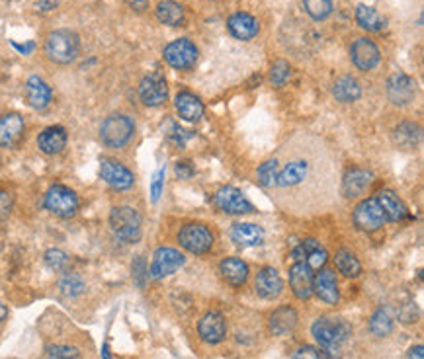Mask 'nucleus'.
Segmentation results:
<instances>
[{
	"instance_id": "obj_1",
	"label": "nucleus",
	"mask_w": 424,
	"mask_h": 359,
	"mask_svg": "<svg viewBox=\"0 0 424 359\" xmlns=\"http://www.w3.org/2000/svg\"><path fill=\"white\" fill-rule=\"evenodd\" d=\"M280 156H284V164L274 189L284 209L296 215H311L333 203L338 166L333 151L319 137L296 135L281 147Z\"/></svg>"
},
{
	"instance_id": "obj_2",
	"label": "nucleus",
	"mask_w": 424,
	"mask_h": 359,
	"mask_svg": "<svg viewBox=\"0 0 424 359\" xmlns=\"http://www.w3.org/2000/svg\"><path fill=\"white\" fill-rule=\"evenodd\" d=\"M81 41L79 36L69 29L51 32L46 39V55L57 65H69L79 57Z\"/></svg>"
},
{
	"instance_id": "obj_3",
	"label": "nucleus",
	"mask_w": 424,
	"mask_h": 359,
	"mask_svg": "<svg viewBox=\"0 0 424 359\" xmlns=\"http://www.w3.org/2000/svg\"><path fill=\"white\" fill-rule=\"evenodd\" d=\"M311 332L315 336V340L321 344V348L336 353L343 348L344 341L350 338L352 330L348 324L338 320V318H319L313 324Z\"/></svg>"
},
{
	"instance_id": "obj_4",
	"label": "nucleus",
	"mask_w": 424,
	"mask_h": 359,
	"mask_svg": "<svg viewBox=\"0 0 424 359\" xmlns=\"http://www.w3.org/2000/svg\"><path fill=\"white\" fill-rule=\"evenodd\" d=\"M110 224L119 241L133 244L141 238V215L133 207H114L110 213Z\"/></svg>"
},
{
	"instance_id": "obj_5",
	"label": "nucleus",
	"mask_w": 424,
	"mask_h": 359,
	"mask_svg": "<svg viewBox=\"0 0 424 359\" xmlns=\"http://www.w3.org/2000/svg\"><path fill=\"white\" fill-rule=\"evenodd\" d=\"M135 126L131 121V117L114 114L104 119V123L100 127V139L104 141L106 147L112 149H121L129 143V139L133 137Z\"/></svg>"
},
{
	"instance_id": "obj_6",
	"label": "nucleus",
	"mask_w": 424,
	"mask_h": 359,
	"mask_svg": "<svg viewBox=\"0 0 424 359\" xmlns=\"http://www.w3.org/2000/svg\"><path fill=\"white\" fill-rule=\"evenodd\" d=\"M46 209L53 215L69 219L79 211V198L71 188L67 186H51L46 194Z\"/></svg>"
},
{
	"instance_id": "obj_7",
	"label": "nucleus",
	"mask_w": 424,
	"mask_h": 359,
	"mask_svg": "<svg viewBox=\"0 0 424 359\" xmlns=\"http://www.w3.org/2000/svg\"><path fill=\"white\" fill-rule=\"evenodd\" d=\"M164 61L178 71H188L198 61V47L186 37L174 39L164 47Z\"/></svg>"
},
{
	"instance_id": "obj_8",
	"label": "nucleus",
	"mask_w": 424,
	"mask_h": 359,
	"mask_svg": "<svg viewBox=\"0 0 424 359\" xmlns=\"http://www.w3.org/2000/svg\"><path fill=\"white\" fill-rule=\"evenodd\" d=\"M178 243L192 254H206L213 246V234L208 226L198 223L184 224L178 233Z\"/></svg>"
},
{
	"instance_id": "obj_9",
	"label": "nucleus",
	"mask_w": 424,
	"mask_h": 359,
	"mask_svg": "<svg viewBox=\"0 0 424 359\" xmlns=\"http://www.w3.org/2000/svg\"><path fill=\"white\" fill-rule=\"evenodd\" d=\"M387 221V217L383 213V209L378 203V199H364L360 201L356 209H354V224L366 231V233H373L383 226V223Z\"/></svg>"
},
{
	"instance_id": "obj_10",
	"label": "nucleus",
	"mask_w": 424,
	"mask_h": 359,
	"mask_svg": "<svg viewBox=\"0 0 424 359\" xmlns=\"http://www.w3.org/2000/svg\"><path fill=\"white\" fill-rule=\"evenodd\" d=\"M213 205L223 211V213H231V215H243V213H253L254 207L249 199L244 198L241 189L233 188V186H225L213 196Z\"/></svg>"
},
{
	"instance_id": "obj_11",
	"label": "nucleus",
	"mask_w": 424,
	"mask_h": 359,
	"mask_svg": "<svg viewBox=\"0 0 424 359\" xmlns=\"http://www.w3.org/2000/svg\"><path fill=\"white\" fill-rule=\"evenodd\" d=\"M139 98L143 102L145 106L149 108H157V106H163L166 98H168V86L166 81L161 74H149L145 76L141 84H139Z\"/></svg>"
},
{
	"instance_id": "obj_12",
	"label": "nucleus",
	"mask_w": 424,
	"mask_h": 359,
	"mask_svg": "<svg viewBox=\"0 0 424 359\" xmlns=\"http://www.w3.org/2000/svg\"><path fill=\"white\" fill-rule=\"evenodd\" d=\"M387 96L395 106H406L416 96V82L405 72H395L387 81Z\"/></svg>"
},
{
	"instance_id": "obj_13",
	"label": "nucleus",
	"mask_w": 424,
	"mask_h": 359,
	"mask_svg": "<svg viewBox=\"0 0 424 359\" xmlns=\"http://www.w3.org/2000/svg\"><path fill=\"white\" fill-rule=\"evenodd\" d=\"M350 59L360 71H371L376 69L381 59L379 47L368 37H358L350 47Z\"/></svg>"
},
{
	"instance_id": "obj_14",
	"label": "nucleus",
	"mask_w": 424,
	"mask_h": 359,
	"mask_svg": "<svg viewBox=\"0 0 424 359\" xmlns=\"http://www.w3.org/2000/svg\"><path fill=\"white\" fill-rule=\"evenodd\" d=\"M184 266V256L174 248H159L154 252L153 264H151V276L154 279H163L172 276L174 271Z\"/></svg>"
},
{
	"instance_id": "obj_15",
	"label": "nucleus",
	"mask_w": 424,
	"mask_h": 359,
	"mask_svg": "<svg viewBox=\"0 0 424 359\" xmlns=\"http://www.w3.org/2000/svg\"><path fill=\"white\" fill-rule=\"evenodd\" d=\"M313 269L307 266L305 262H296L291 268H289V285L293 295L305 301L309 297L313 295Z\"/></svg>"
},
{
	"instance_id": "obj_16",
	"label": "nucleus",
	"mask_w": 424,
	"mask_h": 359,
	"mask_svg": "<svg viewBox=\"0 0 424 359\" xmlns=\"http://www.w3.org/2000/svg\"><path fill=\"white\" fill-rule=\"evenodd\" d=\"M100 174H102V178L106 180V184L112 186L114 189H119V191H124V189H129L133 186V174L129 168H126L124 164H119L118 161H102V166H100Z\"/></svg>"
},
{
	"instance_id": "obj_17",
	"label": "nucleus",
	"mask_w": 424,
	"mask_h": 359,
	"mask_svg": "<svg viewBox=\"0 0 424 359\" xmlns=\"http://www.w3.org/2000/svg\"><path fill=\"white\" fill-rule=\"evenodd\" d=\"M373 182V174L366 168H350L343 176V196L348 199L360 198Z\"/></svg>"
},
{
	"instance_id": "obj_18",
	"label": "nucleus",
	"mask_w": 424,
	"mask_h": 359,
	"mask_svg": "<svg viewBox=\"0 0 424 359\" xmlns=\"http://www.w3.org/2000/svg\"><path fill=\"white\" fill-rule=\"evenodd\" d=\"M291 258L296 262H305L311 269H319L325 266L329 256H326V250L321 244L313 241V238H309V241L301 243L296 250L291 252Z\"/></svg>"
},
{
	"instance_id": "obj_19",
	"label": "nucleus",
	"mask_w": 424,
	"mask_h": 359,
	"mask_svg": "<svg viewBox=\"0 0 424 359\" xmlns=\"http://www.w3.org/2000/svg\"><path fill=\"white\" fill-rule=\"evenodd\" d=\"M227 27L231 32V36H235L237 39L241 41H249V39H254L258 36V20L246 14V12H237L231 18L227 20Z\"/></svg>"
},
{
	"instance_id": "obj_20",
	"label": "nucleus",
	"mask_w": 424,
	"mask_h": 359,
	"mask_svg": "<svg viewBox=\"0 0 424 359\" xmlns=\"http://www.w3.org/2000/svg\"><path fill=\"white\" fill-rule=\"evenodd\" d=\"M199 338L208 344H219V341L225 338L227 326L223 314L219 313H208L198 324Z\"/></svg>"
},
{
	"instance_id": "obj_21",
	"label": "nucleus",
	"mask_w": 424,
	"mask_h": 359,
	"mask_svg": "<svg viewBox=\"0 0 424 359\" xmlns=\"http://www.w3.org/2000/svg\"><path fill=\"white\" fill-rule=\"evenodd\" d=\"M313 293L321 301H325L326 305H336L338 303V283H336V276L331 269H323L321 273H317L313 278Z\"/></svg>"
},
{
	"instance_id": "obj_22",
	"label": "nucleus",
	"mask_w": 424,
	"mask_h": 359,
	"mask_svg": "<svg viewBox=\"0 0 424 359\" xmlns=\"http://www.w3.org/2000/svg\"><path fill=\"white\" fill-rule=\"evenodd\" d=\"M24 119L18 114L0 117V147H14L24 135Z\"/></svg>"
},
{
	"instance_id": "obj_23",
	"label": "nucleus",
	"mask_w": 424,
	"mask_h": 359,
	"mask_svg": "<svg viewBox=\"0 0 424 359\" xmlns=\"http://www.w3.org/2000/svg\"><path fill=\"white\" fill-rule=\"evenodd\" d=\"M37 147L41 149V153L49 154V156L59 154L67 147V131L59 126L47 127L37 137Z\"/></svg>"
},
{
	"instance_id": "obj_24",
	"label": "nucleus",
	"mask_w": 424,
	"mask_h": 359,
	"mask_svg": "<svg viewBox=\"0 0 424 359\" xmlns=\"http://www.w3.org/2000/svg\"><path fill=\"white\" fill-rule=\"evenodd\" d=\"M284 289L280 273L274 268H264L256 276V293L264 299H274L278 297Z\"/></svg>"
},
{
	"instance_id": "obj_25",
	"label": "nucleus",
	"mask_w": 424,
	"mask_h": 359,
	"mask_svg": "<svg viewBox=\"0 0 424 359\" xmlns=\"http://www.w3.org/2000/svg\"><path fill=\"white\" fill-rule=\"evenodd\" d=\"M26 98L34 109H46L51 102V88L39 76H29L26 82Z\"/></svg>"
},
{
	"instance_id": "obj_26",
	"label": "nucleus",
	"mask_w": 424,
	"mask_h": 359,
	"mask_svg": "<svg viewBox=\"0 0 424 359\" xmlns=\"http://www.w3.org/2000/svg\"><path fill=\"white\" fill-rule=\"evenodd\" d=\"M174 106L176 111L182 119L186 121H198L204 116V104L198 96L190 94V92H180L176 98H174Z\"/></svg>"
},
{
	"instance_id": "obj_27",
	"label": "nucleus",
	"mask_w": 424,
	"mask_h": 359,
	"mask_svg": "<svg viewBox=\"0 0 424 359\" xmlns=\"http://www.w3.org/2000/svg\"><path fill=\"white\" fill-rule=\"evenodd\" d=\"M420 139H423V131H420V127L413 123V121H405V123H401V126L395 127V131H393V141L397 144L399 149H403V151H413L418 147L420 143Z\"/></svg>"
},
{
	"instance_id": "obj_28",
	"label": "nucleus",
	"mask_w": 424,
	"mask_h": 359,
	"mask_svg": "<svg viewBox=\"0 0 424 359\" xmlns=\"http://www.w3.org/2000/svg\"><path fill=\"white\" fill-rule=\"evenodd\" d=\"M378 203L383 209V213L387 217L389 221H401L406 217V207L405 203L401 201L395 191L391 189H381L378 194Z\"/></svg>"
},
{
	"instance_id": "obj_29",
	"label": "nucleus",
	"mask_w": 424,
	"mask_h": 359,
	"mask_svg": "<svg viewBox=\"0 0 424 359\" xmlns=\"http://www.w3.org/2000/svg\"><path fill=\"white\" fill-rule=\"evenodd\" d=\"M233 241H235L239 246H244V248H249V246H258L264 241V231H262L258 224L253 223H237L233 226Z\"/></svg>"
},
{
	"instance_id": "obj_30",
	"label": "nucleus",
	"mask_w": 424,
	"mask_h": 359,
	"mask_svg": "<svg viewBox=\"0 0 424 359\" xmlns=\"http://www.w3.org/2000/svg\"><path fill=\"white\" fill-rule=\"evenodd\" d=\"M219 271L231 285H243L249 278V266L239 258H225L219 266Z\"/></svg>"
},
{
	"instance_id": "obj_31",
	"label": "nucleus",
	"mask_w": 424,
	"mask_h": 359,
	"mask_svg": "<svg viewBox=\"0 0 424 359\" xmlns=\"http://www.w3.org/2000/svg\"><path fill=\"white\" fill-rule=\"evenodd\" d=\"M298 326V313L291 306H280L276 313L270 316V328L274 334L284 336V334L291 332Z\"/></svg>"
},
{
	"instance_id": "obj_32",
	"label": "nucleus",
	"mask_w": 424,
	"mask_h": 359,
	"mask_svg": "<svg viewBox=\"0 0 424 359\" xmlns=\"http://www.w3.org/2000/svg\"><path fill=\"white\" fill-rule=\"evenodd\" d=\"M333 94L334 98L338 102H344V104H350V102H356L360 100L362 96V88L358 81L354 76H340L336 79L333 86Z\"/></svg>"
},
{
	"instance_id": "obj_33",
	"label": "nucleus",
	"mask_w": 424,
	"mask_h": 359,
	"mask_svg": "<svg viewBox=\"0 0 424 359\" xmlns=\"http://www.w3.org/2000/svg\"><path fill=\"white\" fill-rule=\"evenodd\" d=\"M157 18L161 24H166V26H184L186 22V14H184V8H182L178 2H172V0H164L157 6Z\"/></svg>"
},
{
	"instance_id": "obj_34",
	"label": "nucleus",
	"mask_w": 424,
	"mask_h": 359,
	"mask_svg": "<svg viewBox=\"0 0 424 359\" xmlns=\"http://www.w3.org/2000/svg\"><path fill=\"white\" fill-rule=\"evenodd\" d=\"M356 22L368 32H381L387 26V20L379 14L378 10L371 8L368 4H358L356 6Z\"/></svg>"
},
{
	"instance_id": "obj_35",
	"label": "nucleus",
	"mask_w": 424,
	"mask_h": 359,
	"mask_svg": "<svg viewBox=\"0 0 424 359\" xmlns=\"http://www.w3.org/2000/svg\"><path fill=\"white\" fill-rule=\"evenodd\" d=\"M334 266H336V269H338L340 273H344L346 278H356V276H360L362 271L358 258H356L350 250H346V248H343V250H338L334 254Z\"/></svg>"
},
{
	"instance_id": "obj_36",
	"label": "nucleus",
	"mask_w": 424,
	"mask_h": 359,
	"mask_svg": "<svg viewBox=\"0 0 424 359\" xmlns=\"http://www.w3.org/2000/svg\"><path fill=\"white\" fill-rule=\"evenodd\" d=\"M370 330L379 338H385L393 330V311L389 306H381L378 313L371 316Z\"/></svg>"
},
{
	"instance_id": "obj_37",
	"label": "nucleus",
	"mask_w": 424,
	"mask_h": 359,
	"mask_svg": "<svg viewBox=\"0 0 424 359\" xmlns=\"http://www.w3.org/2000/svg\"><path fill=\"white\" fill-rule=\"evenodd\" d=\"M305 12L317 22L326 20L333 14V0H303Z\"/></svg>"
},
{
	"instance_id": "obj_38",
	"label": "nucleus",
	"mask_w": 424,
	"mask_h": 359,
	"mask_svg": "<svg viewBox=\"0 0 424 359\" xmlns=\"http://www.w3.org/2000/svg\"><path fill=\"white\" fill-rule=\"evenodd\" d=\"M278 170H280V162L276 161V158H270V161H266L262 164L260 168H258V182H260L262 188H274Z\"/></svg>"
},
{
	"instance_id": "obj_39",
	"label": "nucleus",
	"mask_w": 424,
	"mask_h": 359,
	"mask_svg": "<svg viewBox=\"0 0 424 359\" xmlns=\"http://www.w3.org/2000/svg\"><path fill=\"white\" fill-rule=\"evenodd\" d=\"M59 289H61L63 295L77 297L84 291V281H82L81 276H77V273H67V276L59 281Z\"/></svg>"
},
{
	"instance_id": "obj_40",
	"label": "nucleus",
	"mask_w": 424,
	"mask_h": 359,
	"mask_svg": "<svg viewBox=\"0 0 424 359\" xmlns=\"http://www.w3.org/2000/svg\"><path fill=\"white\" fill-rule=\"evenodd\" d=\"M46 264L55 271H65L69 266V256L63 250L51 248V250L46 252Z\"/></svg>"
},
{
	"instance_id": "obj_41",
	"label": "nucleus",
	"mask_w": 424,
	"mask_h": 359,
	"mask_svg": "<svg viewBox=\"0 0 424 359\" xmlns=\"http://www.w3.org/2000/svg\"><path fill=\"white\" fill-rule=\"evenodd\" d=\"M289 74H291V69H289V65L286 63V61H276V63L272 65L270 79L276 86L286 84V81L289 79Z\"/></svg>"
},
{
	"instance_id": "obj_42",
	"label": "nucleus",
	"mask_w": 424,
	"mask_h": 359,
	"mask_svg": "<svg viewBox=\"0 0 424 359\" xmlns=\"http://www.w3.org/2000/svg\"><path fill=\"white\" fill-rule=\"evenodd\" d=\"M163 186H164V166H161L159 170L154 172L153 182H151V198H153V201H159L161 194H163Z\"/></svg>"
},
{
	"instance_id": "obj_43",
	"label": "nucleus",
	"mask_w": 424,
	"mask_h": 359,
	"mask_svg": "<svg viewBox=\"0 0 424 359\" xmlns=\"http://www.w3.org/2000/svg\"><path fill=\"white\" fill-rule=\"evenodd\" d=\"M291 359H326V355L313 346H303L291 355Z\"/></svg>"
},
{
	"instance_id": "obj_44",
	"label": "nucleus",
	"mask_w": 424,
	"mask_h": 359,
	"mask_svg": "<svg viewBox=\"0 0 424 359\" xmlns=\"http://www.w3.org/2000/svg\"><path fill=\"white\" fill-rule=\"evenodd\" d=\"M53 359H77L79 358V350L77 348H71V346H53L49 348Z\"/></svg>"
},
{
	"instance_id": "obj_45",
	"label": "nucleus",
	"mask_w": 424,
	"mask_h": 359,
	"mask_svg": "<svg viewBox=\"0 0 424 359\" xmlns=\"http://www.w3.org/2000/svg\"><path fill=\"white\" fill-rule=\"evenodd\" d=\"M145 273H147V269H145V260L143 258H137L135 262H133V278H135V281L143 287L145 285Z\"/></svg>"
},
{
	"instance_id": "obj_46",
	"label": "nucleus",
	"mask_w": 424,
	"mask_h": 359,
	"mask_svg": "<svg viewBox=\"0 0 424 359\" xmlns=\"http://www.w3.org/2000/svg\"><path fill=\"white\" fill-rule=\"evenodd\" d=\"M192 174H194V168L190 166V162H178L176 164V176L180 180L192 178Z\"/></svg>"
},
{
	"instance_id": "obj_47",
	"label": "nucleus",
	"mask_w": 424,
	"mask_h": 359,
	"mask_svg": "<svg viewBox=\"0 0 424 359\" xmlns=\"http://www.w3.org/2000/svg\"><path fill=\"white\" fill-rule=\"evenodd\" d=\"M12 209V199L6 191H0V215H8Z\"/></svg>"
},
{
	"instance_id": "obj_48",
	"label": "nucleus",
	"mask_w": 424,
	"mask_h": 359,
	"mask_svg": "<svg viewBox=\"0 0 424 359\" xmlns=\"http://www.w3.org/2000/svg\"><path fill=\"white\" fill-rule=\"evenodd\" d=\"M188 137V131H184L180 127H174V133H171V141H176V143L184 144V139Z\"/></svg>"
},
{
	"instance_id": "obj_49",
	"label": "nucleus",
	"mask_w": 424,
	"mask_h": 359,
	"mask_svg": "<svg viewBox=\"0 0 424 359\" xmlns=\"http://www.w3.org/2000/svg\"><path fill=\"white\" fill-rule=\"evenodd\" d=\"M126 2L137 12H143V10L149 8V0H126Z\"/></svg>"
},
{
	"instance_id": "obj_50",
	"label": "nucleus",
	"mask_w": 424,
	"mask_h": 359,
	"mask_svg": "<svg viewBox=\"0 0 424 359\" xmlns=\"http://www.w3.org/2000/svg\"><path fill=\"white\" fill-rule=\"evenodd\" d=\"M409 359H424V348H423V346H416V348H413V350H411V353H409Z\"/></svg>"
},
{
	"instance_id": "obj_51",
	"label": "nucleus",
	"mask_w": 424,
	"mask_h": 359,
	"mask_svg": "<svg viewBox=\"0 0 424 359\" xmlns=\"http://www.w3.org/2000/svg\"><path fill=\"white\" fill-rule=\"evenodd\" d=\"M14 47H16V49H18V51H22V53H24V55H27V53H29V51H32V49H34V47H36V45H34V43H32V41H29V43H26V45L14 43Z\"/></svg>"
},
{
	"instance_id": "obj_52",
	"label": "nucleus",
	"mask_w": 424,
	"mask_h": 359,
	"mask_svg": "<svg viewBox=\"0 0 424 359\" xmlns=\"http://www.w3.org/2000/svg\"><path fill=\"white\" fill-rule=\"evenodd\" d=\"M6 314H8V311H6V306L0 303V323H2L4 318H6Z\"/></svg>"
},
{
	"instance_id": "obj_53",
	"label": "nucleus",
	"mask_w": 424,
	"mask_h": 359,
	"mask_svg": "<svg viewBox=\"0 0 424 359\" xmlns=\"http://www.w3.org/2000/svg\"><path fill=\"white\" fill-rule=\"evenodd\" d=\"M102 353H104V359H110V355H108V346H104V348H102Z\"/></svg>"
}]
</instances>
